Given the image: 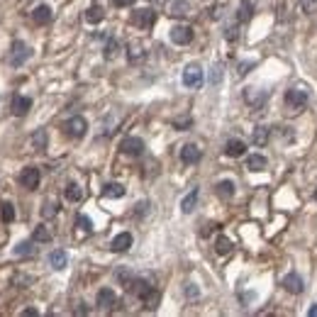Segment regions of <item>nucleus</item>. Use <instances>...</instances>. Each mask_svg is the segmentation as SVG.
<instances>
[{
  "label": "nucleus",
  "mask_w": 317,
  "mask_h": 317,
  "mask_svg": "<svg viewBox=\"0 0 317 317\" xmlns=\"http://www.w3.org/2000/svg\"><path fill=\"white\" fill-rule=\"evenodd\" d=\"M305 103H307V91H302V88H290V91H285V108L293 112V115H298V112L305 108Z\"/></svg>",
  "instance_id": "f257e3e1"
},
{
  "label": "nucleus",
  "mask_w": 317,
  "mask_h": 317,
  "mask_svg": "<svg viewBox=\"0 0 317 317\" xmlns=\"http://www.w3.org/2000/svg\"><path fill=\"white\" fill-rule=\"evenodd\" d=\"M30 59V47L25 44V42H13V47H10V52H8V61H10V66H22L25 61Z\"/></svg>",
  "instance_id": "f03ea898"
},
{
  "label": "nucleus",
  "mask_w": 317,
  "mask_h": 317,
  "mask_svg": "<svg viewBox=\"0 0 317 317\" xmlns=\"http://www.w3.org/2000/svg\"><path fill=\"white\" fill-rule=\"evenodd\" d=\"M154 20H156V13L151 10V8H137L134 13H132V25L134 27H139V30H147L154 25Z\"/></svg>",
  "instance_id": "7ed1b4c3"
},
{
  "label": "nucleus",
  "mask_w": 317,
  "mask_h": 317,
  "mask_svg": "<svg viewBox=\"0 0 317 317\" xmlns=\"http://www.w3.org/2000/svg\"><path fill=\"white\" fill-rule=\"evenodd\" d=\"M183 86L186 88H200L203 86V69L198 64H190L183 69Z\"/></svg>",
  "instance_id": "20e7f679"
},
{
  "label": "nucleus",
  "mask_w": 317,
  "mask_h": 317,
  "mask_svg": "<svg viewBox=\"0 0 317 317\" xmlns=\"http://www.w3.org/2000/svg\"><path fill=\"white\" fill-rule=\"evenodd\" d=\"M171 42L178 44V47L190 44V42H193V27H188V25H176V27L171 30Z\"/></svg>",
  "instance_id": "39448f33"
},
{
  "label": "nucleus",
  "mask_w": 317,
  "mask_h": 317,
  "mask_svg": "<svg viewBox=\"0 0 317 317\" xmlns=\"http://www.w3.org/2000/svg\"><path fill=\"white\" fill-rule=\"evenodd\" d=\"M86 130H88V122L83 120V117H71L66 125H64V132L69 134V137H74V139H81L83 134H86Z\"/></svg>",
  "instance_id": "423d86ee"
},
{
  "label": "nucleus",
  "mask_w": 317,
  "mask_h": 317,
  "mask_svg": "<svg viewBox=\"0 0 317 317\" xmlns=\"http://www.w3.org/2000/svg\"><path fill=\"white\" fill-rule=\"evenodd\" d=\"M20 183H22V188H27V190H37V186H39V168L27 166L22 173H20Z\"/></svg>",
  "instance_id": "0eeeda50"
},
{
  "label": "nucleus",
  "mask_w": 317,
  "mask_h": 317,
  "mask_svg": "<svg viewBox=\"0 0 317 317\" xmlns=\"http://www.w3.org/2000/svg\"><path fill=\"white\" fill-rule=\"evenodd\" d=\"M120 151L127 154V156H139V154L144 151V142H142L139 137H127V139H122Z\"/></svg>",
  "instance_id": "6e6552de"
},
{
  "label": "nucleus",
  "mask_w": 317,
  "mask_h": 317,
  "mask_svg": "<svg viewBox=\"0 0 317 317\" xmlns=\"http://www.w3.org/2000/svg\"><path fill=\"white\" fill-rule=\"evenodd\" d=\"M132 242H134V237H132L130 232H120V234L110 242V249L115 251V254H122V251H127V249L132 246Z\"/></svg>",
  "instance_id": "1a4fd4ad"
},
{
  "label": "nucleus",
  "mask_w": 317,
  "mask_h": 317,
  "mask_svg": "<svg viewBox=\"0 0 317 317\" xmlns=\"http://www.w3.org/2000/svg\"><path fill=\"white\" fill-rule=\"evenodd\" d=\"M95 302H98V307H100V310H110L112 305L117 302L115 290H110V288H100V290H98V300H95Z\"/></svg>",
  "instance_id": "9d476101"
},
{
  "label": "nucleus",
  "mask_w": 317,
  "mask_h": 317,
  "mask_svg": "<svg viewBox=\"0 0 317 317\" xmlns=\"http://www.w3.org/2000/svg\"><path fill=\"white\" fill-rule=\"evenodd\" d=\"M30 108H32V98H27V95H15L13 98V112L18 117H25L30 112Z\"/></svg>",
  "instance_id": "9b49d317"
},
{
  "label": "nucleus",
  "mask_w": 317,
  "mask_h": 317,
  "mask_svg": "<svg viewBox=\"0 0 317 317\" xmlns=\"http://www.w3.org/2000/svg\"><path fill=\"white\" fill-rule=\"evenodd\" d=\"M200 156H203V154H200V149H198L195 144H186V147L181 149V161L188 164V166L198 164V161H200Z\"/></svg>",
  "instance_id": "f8f14e48"
},
{
  "label": "nucleus",
  "mask_w": 317,
  "mask_h": 317,
  "mask_svg": "<svg viewBox=\"0 0 317 317\" xmlns=\"http://www.w3.org/2000/svg\"><path fill=\"white\" fill-rule=\"evenodd\" d=\"M288 293H293V295H298V293H302V278H300L298 273H288L285 278H283V283H280Z\"/></svg>",
  "instance_id": "ddd939ff"
},
{
  "label": "nucleus",
  "mask_w": 317,
  "mask_h": 317,
  "mask_svg": "<svg viewBox=\"0 0 317 317\" xmlns=\"http://www.w3.org/2000/svg\"><path fill=\"white\" fill-rule=\"evenodd\" d=\"M244 151H246V144H244L242 139H229L224 144V154L227 156H242Z\"/></svg>",
  "instance_id": "4468645a"
},
{
  "label": "nucleus",
  "mask_w": 317,
  "mask_h": 317,
  "mask_svg": "<svg viewBox=\"0 0 317 317\" xmlns=\"http://www.w3.org/2000/svg\"><path fill=\"white\" fill-rule=\"evenodd\" d=\"M52 15H54V13H52L49 5H39L37 10L32 13V20H35L37 25H47V22H52Z\"/></svg>",
  "instance_id": "2eb2a0df"
},
{
  "label": "nucleus",
  "mask_w": 317,
  "mask_h": 317,
  "mask_svg": "<svg viewBox=\"0 0 317 317\" xmlns=\"http://www.w3.org/2000/svg\"><path fill=\"white\" fill-rule=\"evenodd\" d=\"M66 251H61V249H54L52 254H49V266L56 268V271H61V268H66Z\"/></svg>",
  "instance_id": "dca6fc26"
},
{
  "label": "nucleus",
  "mask_w": 317,
  "mask_h": 317,
  "mask_svg": "<svg viewBox=\"0 0 317 317\" xmlns=\"http://www.w3.org/2000/svg\"><path fill=\"white\" fill-rule=\"evenodd\" d=\"M246 168L249 171H263L266 168V156H261V154H251V156H246Z\"/></svg>",
  "instance_id": "f3484780"
},
{
  "label": "nucleus",
  "mask_w": 317,
  "mask_h": 317,
  "mask_svg": "<svg viewBox=\"0 0 317 317\" xmlns=\"http://www.w3.org/2000/svg\"><path fill=\"white\" fill-rule=\"evenodd\" d=\"M195 205H198V188H193L186 198L181 200V210L188 215V212H193V210H195Z\"/></svg>",
  "instance_id": "a211bd4d"
},
{
  "label": "nucleus",
  "mask_w": 317,
  "mask_h": 317,
  "mask_svg": "<svg viewBox=\"0 0 317 317\" xmlns=\"http://www.w3.org/2000/svg\"><path fill=\"white\" fill-rule=\"evenodd\" d=\"M103 18H105V10H103L100 5H91V8L86 10V22H91V25L103 22Z\"/></svg>",
  "instance_id": "6ab92c4d"
},
{
  "label": "nucleus",
  "mask_w": 317,
  "mask_h": 317,
  "mask_svg": "<svg viewBox=\"0 0 317 317\" xmlns=\"http://www.w3.org/2000/svg\"><path fill=\"white\" fill-rule=\"evenodd\" d=\"M122 195H125L122 183H105V188H103V198H122Z\"/></svg>",
  "instance_id": "aec40b11"
},
{
  "label": "nucleus",
  "mask_w": 317,
  "mask_h": 317,
  "mask_svg": "<svg viewBox=\"0 0 317 317\" xmlns=\"http://www.w3.org/2000/svg\"><path fill=\"white\" fill-rule=\"evenodd\" d=\"M47 142H49V137H47V130H37L32 134V147L37 151H44L47 149Z\"/></svg>",
  "instance_id": "412c9836"
},
{
  "label": "nucleus",
  "mask_w": 317,
  "mask_h": 317,
  "mask_svg": "<svg viewBox=\"0 0 317 317\" xmlns=\"http://www.w3.org/2000/svg\"><path fill=\"white\" fill-rule=\"evenodd\" d=\"M64 195H66V200H71V203H78V200L83 198V190L78 188V183H69V186L64 188Z\"/></svg>",
  "instance_id": "4be33fe9"
},
{
  "label": "nucleus",
  "mask_w": 317,
  "mask_h": 317,
  "mask_svg": "<svg viewBox=\"0 0 317 317\" xmlns=\"http://www.w3.org/2000/svg\"><path fill=\"white\" fill-rule=\"evenodd\" d=\"M35 239L32 242H20L18 246H15V256H35Z\"/></svg>",
  "instance_id": "5701e85b"
},
{
  "label": "nucleus",
  "mask_w": 317,
  "mask_h": 317,
  "mask_svg": "<svg viewBox=\"0 0 317 317\" xmlns=\"http://www.w3.org/2000/svg\"><path fill=\"white\" fill-rule=\"evenodd\" d=\"M0 220H3L5 224L15 220V205H13V203H8V200H5V203L0 205Z\"/></svg>",
  "instance_id": "b1692460"
},
{
  "label": "nucleus",
  "mask_w": 317,
  "mask_h": 317,
  "mask_svg": "<svg viewBox=\"0 0 317 317\" xmlns=\"http://www.w3.org/2000/svg\"><path fill=\"white\" fill-rule=\"evenodd\" d=\"M217 195L220 198H232L234 195V183L232 181H220L217 183Z\"/></svg>",
  "instance_id": "393cba45"
},
{
  "label": "nucleus",
  "mask_w": 317,
  "mask_h": 317,
  "mask_svg": "<svg viewBox=\"0 0 317 317\" xmlns=\"http://www.w3.org/2000/svg\"><path fill=\"white\" fill-rule=\"evenodd\" d=\"M32 239H35V242H52V232H49L44 224H39V227H35Z\"/></svg>",
  "instance_id": "a878e982"
},
{
  "label": "nucleus",
  "mask_w": 317,
  "mask_h": 317,
  "mask_svg": "<svg viewBox=\"0 0 317 317\" xmlns=\"http://www.w3.org/2000/svg\"><path fill=\"white\" fill-rule=\"evenodd\" d=\"M188 10H190L188 0H176V3L171 5V15H186Z\"/></svg>",
  "instance_id": "bb28decb"
},
{
  "label": "nucleus",
  "mask_w": 317,
  "mask_h": 317,
  "mask_svg": "<svg viewBox=\"0 0 317 317\" xmlns=\"http://www.w3.org/2000/svg\"><path fill=\"white\" fill-rule=\"evenodd\" d=\"M215 249H217V254H220V256H224V254H229V251H232V242H229L227 237H220L217 244H215Z\"/></svg>",
  "instance_id": "cd10ccee"
},
{
  "label": "nucleus",
  "mask_w": 317,
  "mask_h": 317,
  "mask_svg": "<svg viewBox=\"0 0 317 317\" xmlns=\"http://www.w3.org/2000/svg\"><path fill=\"white\" fill-rule=\"evenodd\" d=\"M115 278H117L120 283H122V285H125V288H127V285L132 283V278H134V276H132L127 268H117V271H115Z\"/></svg>",
  "instance_id": "c85d7f7f"
},
{
  "label": "nucleus",
  "mask_w": 317,
  "mask_h": 317,
  "mask_svg": "<svg viewBox=\"0 0 317 317\" xmlns=\"http://www.w3.org/2000/svg\"><path fill=\"white\" fill-rule=\"evenodd\" d=\"M254 142L261 147V144H266L268 142V127H256L254 130Z\"/></svg>",
  "instance_id": "c756f323"
},
{
  "label": "nucleus",
  "mask_w": 317,
  "mask_h": 317,
  "mask_svg": "<svg viewBox=\"0 0 317 317\" xmlns=\"http://www.w3.org/2000/svg\"><path fill=\"white\" fill-rule=\"evenodd\" d=\"M56 212H59V205H56L54 200H49V203H44V207H42V217H54Z\"/></svg>",
  "instance_id": "7c9ffc66"
},
{
  "label": "nucleus",
  "mask_w": 317,
  "mask_h": 317,
  "mask_svg": "<svg viewBox=\"0 0 317 317\" xmlns=\"http://www.w3.org/2000/svg\"><path fill=\"white\" fill-rule=\"evenodd\" d=\"M78 227H81V232H86V234H91L93 232V222H91V217H86V215H78Z\"/></svg>",
  "instance_id": "2f4dec72"
},
{
  "label": "nucleus",
  "mask_w": 317,
  "mask_h": 317,
  "mask_svg": "<svg viewBox=\"0 0 317 317\" xmlns=\"http://www.w3.org/2000/svg\"><path fill=\"white\" fill-rule=\"evenodd\" d=\"M117 49H120V44H117V39H108V44H105V52H103V54H105V59H112V56L117 54Z\"/></svg>",
  "instance_id": "473e14b6"
},
{
  "label": "nucleus",
  "mask_w": 317,
  "mask_h": 317,
  "mask_svg": "<svg viewBox=\"0 0 317 317\" xmlns=\"http://www.w3.org/2000/svg\"><path fill=\"white\" fill-rule=\"evenodd\" d=\"M251 10H254V8H251L249 3H242V5H239V13H237V20H239V22L249 20L251 18Z\"/></svg>",
  "instance_id": "72a5a7b5"
},
{
  "label": "nucleus",
  "mask_w": 317,
  "mask_h": 317,
  "mask_svg": "<svg viewBox=\"0 0 317 317\" xmlns=\"http://www.w3.org/2000/svg\"><path fill=\"white\" fill-rule=\"evenodd\" d=\"M224 37L229 39V42H234V39L239 37V35H237V27H229V30H227V32H224Z\"/></svg>",
  "instance_id": "f704fd0d"
},
{
  "label": "nucleus",
  "mask_w": 317,
  "mask_h": 317,
  "mask_svg": "<svg viewBox=\"0 0 317 317\" xmlns=\"http://www.w3.org/2000/svg\"><path fill=\"white\" fill-rule=\"evenodd\" d=\"M139 56H142V52H139V44H132V54H130V59H132V61H137Z\"/></svg>",
  "instance_id": "c9c22d12"
},
{
  "label": "nucleus",
  "mask_w": 317,
  "mask_h": 317,
  "mask_svg": "<svg viewBox=\"0 0 317 317\" xmlns=\"http://www.w3.org/2000/svg\"><path fill=\"white\" fill-rule=\"evenodd\" d=\"M39 312L35 310V307H30V310H22V317H37Z\"/></svg>",
  "instance_id": "e433bc0d"
},
{
  "label": "nucleus",
  "mask_w": 317,
  "mask_h": 317,
  "mask_svg": "<svg viewBox=\"0 0 317 317\" xmlns=\"http://www.w3.org/2000/svg\"><path fill=\"white\" fill-rule=\"evenodd\" d=\"M112 3H115L117 8H127V5H132L134 0H112Z\"/></svg>",
  "instance_id": "4c0bfd02"
},
{
  "label": "nucleus",
  "mask_w": 317,
  "mask_h": 317,
  "mask_svg": "<svg viewBox=\"0 0 317 317\" xmlns=\"http://www.w3.org/2000/svg\"><path fill=\"white\" fill-rule=\"evenodd\" d=\"M76 312H78V315H88V307H83V305H81V307H76Z\"/></svg>",
  "instance_id": "58836bf2"
},
{
  "label": "nucleus",
  "mask_w": 317,
  "mask_h": 317,
  "mask_svg": "<svg viewBox=\"0 0 317 317\" xmlns=\"http://www.w3.org/2000/svg\"><path fill=\"white\" fill-rule=\"evenodd\" d=\"M310 317H317V305H312V307H310Z\"/></svg>",
  "instance_id": "ea45409f"
},
{
  "label": "nucleus",
  "mask_w": 317,
  "mask_h": 317,
  "mask_svg": "<svg viewBox=\"0 0 317 317\" xmlns=\"http://www.w3.org/2000/svg\"><path fill=\"white\" fill-rule=\"evenodd\" d=\"M315 200H317V193H315Z\"/></svg>",
  "instance_id": "a19ab883"
}]
</instances>
